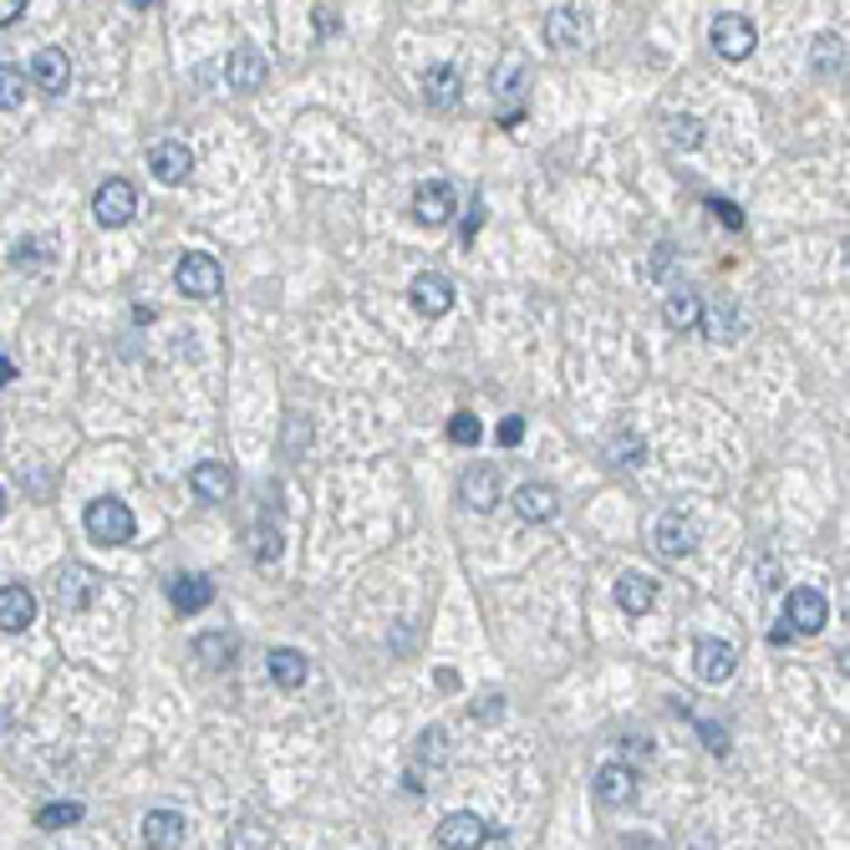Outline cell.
Instances as JSON below:
<instances>
[{
    "label": "cell",
    "instance_id": "35",
    "mask_svg": "<svg viewBox=\"0 0 850 850\" xmlns=\"http://www.w3.org/2000/svg\"><path fill=\"white\" fill-rule=\"evenodd\" d=\"M668 138H672V148H703V122L698 118H672Z\"/></svg>",
    "mask_w": 850,
    "mask_h": 850
},
{
    "label": "cell",
    "instance_id": "33",
    "mask_svg": "<svg viewBox=\"0 0 850 850\" xmlns=\"http://www.w3.org/2000/svg\"><path fill=\"white\" fill-rule=\"evenodd\" d=\"M26 102V72L21 67H0V112H11Z\"/></svg>",
    "mask_w": 850,
    "mask_h": 850
},
{
    "label": "cell",
    "instance_id": "43",
    "mask_svg": "<svg viewBox=\"0 0 850 850\" xmlns=\"http://www.w3.org/2000/svg\"><path fill=\"white\" fill-rule=\"evenodd\" d=\"M500 703H504V698H500V693H490V698H484L480 713H484V719H500Z\"/></svg>",
    "mask_w": 850,
    "mask_h": 850
},
{
    "label": "cell",
    "instance_id": "26",
    "mask_svg": "<svg viewBox=\"0 0 850 850\" xmlns=\"http://www.w3.org/2000/svg\"><path fill=\"white\" fill-rule=\"evenodd\" d=\"M265 662H270V683H276V688H300V683H306V672H312L306 652H296V648H276Z\"/></svg>",
    "mask_w": 850,
    "mask_h": 850
},
{
    "label": "cell",
    "instance_id": "34",
    "mask_svg": "<svg viewBox=\"0 0 850 850\" xmlns=\"http://www.w3.org/2000/svg\"><path fill=\"white\" fill-rule=\"evenodd\" d=\"M448 438H454L458 448H474L484 438V423L474 418V413H454V418H448Z\"/></svg>",
    "mask_w": 850,
    "mask_h": 850
},
{
    "label": "cell",
    "instance_id": "18",
    "mask_svg": "<svg viewBox=\"0 0 850 850\" xmlns=\"http://www.w3.org/2000/svg\"><path fill=\"white\" fill-rule=\"evenodd\" d=\"M189 490L199 494V500H229V490H235V468H229L225 458H204V464L189 468Z\"/></svg>",
    "mask_w": 850,
    "mask_h": 850
},
{
    "label": "cell",
    "instance_id": "14",
    "mask_svg": "<svg viewBox=\"0 0 850 850\" xmlns=\"http://www.w3.org/2000/svg\"><path fill=\"white\" fill-rule=\"evenodd\" d=\"M591 790H596V804H606V810H626V804L636 800V774L626 764H601Z\"/></svg>",
    "mask_w": 850,
    "mask_h": 850
},
{
    "label": "cell",
    "instance_id": "6",
    "mask_svg": "<svg viewBox=\"0 0 850 850\" xmlns=\"http://www.w3.org/2000/svg\"><path fill=\"white\" fill-rule=\"evenodd\" d=\"M407 300H413V312L418 316L438 322V316L454 312V280H448L444 270H418L413 286H407Z\"/></svg>",
    "mask_w": 850,
    "mask_h": 850
},
{
    "label": "cell",
    "instance_id": "12",
    "mask_svg": "<svg viewBox=\"0 0 850 850\" xmlns=\"http://www.w3.org/2000/svg\"><path fill=\"white\" fill-rule=\"evenodd\" d=\"M265 77H270V61H265V51L255 47H235L225 61V82L229 92H260Z\"/></svg>",
    "mask_w": 850,
    "mask_h": 850
},
{
    "label": "cell",
    "instance_id": "21",
    "mask_svg": "<svg viewBox=\"0 0 850 850\" xmlns=\"http://www.w3.org/2000/svg\"><path fill=\"white\" fill-rule=\"evenodd\" d=\"M168 601H174L179 616H194V611H204L215 601V581H209V575H174V581H168Z\"/></svg>",
    "mask_w": 850,
    "mask_h": 850
},
{
    "label": "cell",
    "instance_id": "15",
    "mask_svg": "<svg viewBox=\"0 0 850 850\" xmlns=\"http://www.w3.org/2000/svg\"><path fill=\"white\" fill-rule=\"evenodd\" d=\"M31 87L47 92V97L67 92V87H72V61H67V51H57V47L37 51V61H31Z\"/></svg>",
    "mask_w": 850,
    "mask_h": 850
},
{
    "label": "cell",
    "instance_id": "1",
    "mask_svg": "<svg viewBox=\"0 0 850 850\" xmlns=\"http://www.w3.org/2000/svg\"><path fill=\"white\" fill-rule=\"evenodd\" d=\"M87 535L97 540V545H128L132 535H138V520H132V510L122 500H92L87 504V515H82Z\"/></svg>",
    "mask_w": 850,
    "mask_h": 850
},
{
    "label": "cell",
    "instance_id": "39",
    "mask_svg": "<svg viewBox=\"0 0 850 850\" xmlns=\"http://www.w3.org/2000/svg\"><path fill=\"white\" fill-rule=\"evenodd\" d=\"M41 250H51V245L47 240H21V245H16V265H21V270H26V265H41V260H47Z\"/></svg>",
    "mask_w": 850,
    "mask_h": 850
},
{
    "label": "cell",
    "instance_id": "41",
    "mask_svg": "<svg viewBox=\"0 0 850 850\" xmlns=\"http://www.w3.org/2000/svg\"><path fill=\"white\" fill-rule=\"evenodd\" d=\"M484 229V204H474V215L464 219V245H474V235Z\"/></svg>",
    "mask_w": 850,
    "mask_h": 850
},
{
    "label": "cell",
    "instance_id": "7",
    "mask_svg": "<svg viewBox=\"0 0 850 850\" xmlns=\"http://www.w3.org/2000/svg\"><path fill=\"white\" fill-rule=\"evenodd\" d=\"M132 215H138V194H132L128 179L97 184V194H92V219H97V225H102V229H122Z\"/></svg>",
    "mask_w": 850,
    "mask_h": 850
},
{
    "label": "cell",
    "instance_id": "23",
    "mask_svg": "<svg viewBox=\"0 0 850 850\" xmlns=\"http://www.w3.org/2000/svg\"><path fill=\"white\" fill-rule=\"evenodd\" d=\"M555 510H561V500H555L551 484H520V490H515V515L530 520V525L555 520Z\"/></svg>",
    "mask_w": 850,
    "mask_h": 850
},
{
    "label": "cell",
    "instance_id": "13",
    "mask_svg": "<svg viewBox=\"0 0 850 850\" xmlns=\"http://www.w3.org/2000/svg\"><path fill=\"white\" fill-rule=\"evenodd\" d=\"M97 601V575L87 565H61L57 571V606L61 611H87Z\"/></svg>",
    "mask_w": 850,
    "mask_h": 850
},
{
    "label": "cell",
    "instance_id": "4",
    "mask_svg": "<svg viewBox=\"0 0 850 850\" xmlns=\"http://www.w3.org/2000/svg\"><path fill=\"white\" fill-rule=\"evenodd\" d=\"M693 672H698V683H708V688L729 683L733 672H739V648H733V642H719V636H698Z\"/></svg>",
    "mask_w": 850,
    "mask_h": 850
},
{
    "label": "cell",
    "instance_id": "25",
    "mask_svg": "<svg viewBox=\"0 0 850 850\" xmlns=\"http://www.w3.org/2000/svg\"><path fill=\"white\" fill-rule=\"evenodd\" d=\"M458 92H464V82H458V72L448 67V61L428 67V77H423V97H428V108H438V112L458 108Z\"/></svg>",
    "mask_w": 850,
    "mask_h": 850
},
{
    "label": "cell",
    "instance_id": "40",
    "mask_svg": "<svg viewBox=\"0 0 850 850\" xmlns=\"http://www.w3.org/2000/svg\"><path fill=\"white\" fill-rule=\"evenodd\" d=\"M520 438H525V418L515 413V418H504V423H500V444H504V448H515Z\"/></svg>",
    "mask_w": 850,
    "mask_h": 850
},
{
    "label": "cell",
    "instance_id": "3",
    "mask_svg": "<svg viewBox=\"0 0 850 850\" xmlns=\"http://www.w3.org/2000/svg\"><path fill=\"white\" fill-rule=\"evenodd\" d=\"M693 545H698L693 515H683V510H662V515L652 520V551H658L662 561H683V555H693Z\"/></svg>",
    "mask_w": 850,
    "mask_h": 850
},
{
    "label": "cell",
    "instance_id": "17",
    "mask_svg": "<svg viewBox=\"0 0 850 850\" xmlns=\"http://www.w3.org/2000/svg\"><path fill=\"white\" fill-rule=\"evenodd\" d=\"M458 500H464L468 510H480V515H484V510H494V504L504 500V494H500V474H494L490 464H474L464 480H458Z\"/></svg>",
    "mask_w": 850,
    "mask_h": 850
},
{
    "label": "cell",
    "instance_id": "2",
    "mask_svg": "<svg viewBox=\"0 0 850 850\" xmlns=\"http://www.w3.org/2000/svg\"><path fill=\"white\" fill-rule=\"evenodd\" d=\"M174 286H179L189 300H215L219 290H225V270H219L215 255L189 250V255H179V265H174Z\"/></svg>",
    "mask_w": 850,
    "mask_h": 850
},
{
    "label": "cell",
    "instance_id": "28",
    "mask_svg": "<svg viewBox=\"0 0 850 850\" xmlns=\"http://www.w3.org/2000/svg\"><path fill=\"white\" fill-rule=\"evenodd\" d=\"M698 316H703V306H698V296L688 286H678V290H668V300H662V322L668 326H678V332H693L698 326Z\"/></svg>",
    "mask_w": 850,
    "mask_h": 850
},
{
    "label": "cell",
    "instance_id": "45",
    "mask_svg": "<svg viewBox=\"0 0 850 850\" xmlns=\"http://www.w3.org/2000/svg\"><path fill=\"white\" fill-rule=\"evenodd\" d=\"M0 515H6V484H0Z\"/></svg>",
    "mask_w": 850,
    "mask_h": 850
},
{
    "label": "cell",
    "instance_id": "22",
    "mask_svg": "<svg viewBox=\"0 0 850 850\" xmlns=\"http://www.w3.org/2000/svg\"><path fill=\"white\" fill-rule=\"evenodd\" d=\"M698 326L708 332V342H739L743 336V312L733 306V296H719L703 316H698Z\"/></svg>",
    "mask_w": 850,
    "mask_h": 850
},
{
    "label": "cell",
    "instance_id": "31",
    "mask_svg": "<svg viewBox=\"0 0 850 850\" xmlns=\"http://www.w3.org/2000/svg\"><path fill=\"white\" fill-rule=\"evenodd\" d=\"M82 826V804L77 800H51L37 810V830H72Z\"/></svg>",
    "mask_w": 850,
    "mask_h": 850
},
{
    "label": "cell",
    "instance_id": "5",
    "mask_svg": "<svg viewBox=\"0 0 850 850\" xmlns=\"http://www.w3.org/2000/svg\"><path fill=\"white\" fill-rule=\"evenodd\" d=\"M708 41H713V51H719L723 61H743V57H749V51L759 47V26L749 21V16L729 11V16H719V21H713Z\"/></svg>",
    "mask_w": 850,
    "mask_h": 850
},
{
    "label": "cell",
    "instance_id": "11",
    "mask_svg": "<svg viewBox=\"0 0 850 850\" xmlns=\"http://www.w3.org/2000/svg\"><path fill=\"white\" fill-rule=\"evenodd\" d=\"M490 840V820H480L474 810H454L438 820V846L444 850H480Z\"/></svg>",
    "mask_w": 850,
    "mask_h": 850
},
{
    "label": "cell",
    "instance_id": "27",
    "mask_svg": "<svg viewBox=\"0 0 850 850\" xmlns=\"http://www.w3.org/2000/svg\"><path fill=\"white\" fill-rule=\"evenodd\" d=\"M235 652H240V642H235L229 632H199L194 636V658H199L204 668H229Z\"/></svg>",
    "mask_w": 850,
    "mask_h": 850
},
{
    "label": "cell",
    "instance_id": "10",
    "mask_svg": "<svg viewBox=\"0 0 850 850\" xmlns=\"http://www.w3.org/2000/svg\"><path fill=\"white\" fill-rule=\"evenodd\" d=\"M784 616H790V626L784 632H804V636H814L820 626L830 622V606H826V596L814 586H794L790 591V601H784Z\"/></svg>",
    "mask_w": 850,
    "mask_h": 850
},
{
    "label": "cell",
    "instance_id": "19",
    "mask_svg": "<svg viewBox=\"0 0 850 850\" xmlns=\"http://www.w3.org/2000/svg\"><path fill=\"white\" fill-rule=\"evenodd\" d=\"M616 606H622L626 616H648V611L658 606V581H652L648 571H626L622 581H616Z\"/></svg>",
    "mask_w": 850,
    "mask_h": 850
},
{
    "label": "cell",
    "instance_id": "32",
    "mask_svg": "<svg viewBox=\"0 0 850 850\" xmlns=\"http://www.w3.org/2000/svg\"><path fill=\"white\" fill-rule=\"evenodd\" d=\"M525 82H530L525 61H500V67H494V97H500V102L520 97V92H525Z\"/></svg>",
    "mask_w": 850,
    "mask_h": 850
},
{
    "label": "cell",
    "instance_id": "30",
    "mask_svg": "<svg viewBox=\"0 0 850 850\" xmlns=\"http://www.w3.org/2000/svg\"><path fill=\"white\" fill-rule=\"evenodd\" d=\"M814 72H820V77H840V72H846V41H840V37H830V31H826V37H814Z\"/></svg>",
    "mask_w": 850,
    "mask_h": 850
},
{
    "label": "cell",
    "instance_id": "24",
    "mask_svg": "<svg viewBox=\"0 0 850 850\" xmlns=\"http://www.w3.org/2000/svg\"><path fill=\"white\" fill-rule=\"evenodd\" d=\"M581 31H586V11H581V6H555V11L545 16V41H551L555 51L575 47Z\"/></svg>",
    "mask_w": 850,
    "mask_h": 850
},
{
    "label": "cell",
    "instance_id": "44",
    "mask_svg": "<svg viewBox=\"0 0 850 850\" xmlns=\"http://www.w3.org/2000/svg\"><path fill=\"white\" fill-rule=\"evenodd\" d=\"M0 383H16V362L0 352Z\"/></svg>",
    "mask_w": 850,
    "mask_h": 850
},
{
    "label": "cell",
    "instance_id": "42",
    "mask_svg": "<svg viewBox=\"0 0 850 850\" xmlns=\"http://www.w3.org/2000/svg\"><path fill=\"white\" fill-rule=\"evenodd\" d=\"M26 11V0H0V26H16Z\"/></svg>",
    "mask_w": 850,
    "mask_h": 850
},
{
    "label": "cell",
    "instance_id": "29",
    "mask_svg": "<svg viewBox=\"0 0 850 850\" xmlns=\"http://www.w3.org/2000/svg\"><path fill=\"white\" fill-rule=\"evenodd\" d=\"M606 458H611L616 468H636L642 458H648V438H642L636 428H616V433L606 438Z\"/></svg>",
    "mask_w": 850,
    "mask_h": 850
},
{
    "label": "cell",
    "instance_id": "9",
    "mask_svg": "<svg viewBox=\"0 0 850 850\" xmlns=\"http://www.w3.org/2000/svg\"><path fill=\"white\" fill-rule=\"evenodd\" d=\"M148 168H154L158 184H189V174H194L189 144H179V138H158V144L148 148Z\"/></svg>",
    "mask_w": 850,
    "mask_h": 850
},
{
    "label": "cell",
    "instance_id": "16",
    "mask_svg": "<svg viewBox=\"0 0 850 850\" xmlns=\"http://www.w3.org/2000/svg\"><path fill=\"white\" fill-rule=\"evenodd\" d=\"M189 836V820L179 810H148L144 814V846L148 850H179Z\"/></svg>",
    "mask_w": 850,
    "mask_h": 850
},
{
    "label": "cell",
    "instance_id": "37",
    "mask_svg": "<svg viewBox=\"0 0 850 850\" xmlns=\"http://www.w3.org/2000/svg\"><path fill=\"white\" fill-rule=\"evenodd\" d=\"M698 733H703V749H708V754H729V729H723V723L698 719Z\"/></svg>",
    "mask_w": 850,
    "mask_h": 850
},
{
    "label": "cell",
    "instance_id": "20",
    "mask_svg": "<svg viewBox=\"0 0 850 850\" xmlns=\"http://www.w3.org/2000/svg\"><path fill=\"white\" fill-rule=\"evenodd\" d=\"M37 622V596L31 586H0V632H26Z\"/></svg>",
    "mask_w": 850,
    "mask_h": 850
},
{
    "label": "cell",
    "instance_id": "8",
    "mask_svg": "<svg viewBox=\"0 0 850 850\" xmlns=\"http://www.w3.org/2000/svg\"><path fill=\"white\" fill-rule=\"evenodd\" d=\"M413 219H418V225H428V229L448 225V219H454V184H448V179L418 184V189H413Z\"/></svg>",
    "mask_w": 850,
    "mask_h": 850
},
{
    "label": "cell",
    "instance_id": "38",
    "mask_svg": "<svg viewBox=\"0 0 850 850\" xmlns=\"http://www.w3.org/2000/svg\"><path fill=\"white\" fill-rule=\"evenodd\" d=\"M708 209H713V215H719L729 229H743V209L733 199H708Z\"/></svg>",
    "mask_w": 850,
    "mask_h": 850
},
{
    "label": "cell",
    "instance_id": "36",
    "mask_svg": "<svg viewBox=\"0 0 850 850\" xmlns=\"http://www.w3.org/2000/svg\"><path fill=\"white\" fill-rule=\"evenodd\" d=\"M280 561V535L276 530H255V565Z\"/></svg>",
    "mask_w": 850,
    "mask_h": 850
}]
</instances>
